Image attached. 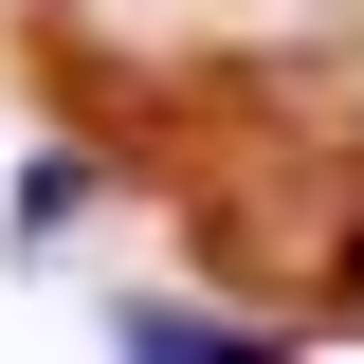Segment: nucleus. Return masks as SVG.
<instances>
[{
  "mask_svg": "<svg viewBox=\"0 0 364 364\" xmlns=\"http://www.w3.org/2000/svg\"><path fill=\"white\" fill-rule=\"evenodd\" d=\"M128 346H164V364H200V346H255V310H128Z\"/></svg>",
  "mask_w": 364,
  "mask_h": 364,
  "instance_id": "obj_1",
  "label": "nucleus"
},
{
  "mask_svg": "<svg viewBox=\"0 0 364 364\" xmlns=\"http://www.w3.org/2000/svg\"><path fill=\"white\" fill-rule=\"evenodd\" d=\"M73 200H91V164H73V146H37V164H18V237H55Z\"/></svg>",
  "mask_w": 364,
  "mask_h": 364,
  "instance_id": "obj_2",
  "label": "nucleus"
}]
</instances>
